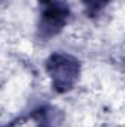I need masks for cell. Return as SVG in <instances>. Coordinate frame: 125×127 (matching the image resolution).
<instances>
[{"instance_id":"obj_2","label":"cell","mask_w":125,"mask_h":127,"mask_svg":"<svg viewBox=\"0 0 125 127\" xmlns=\"http://www.w3.org/2000/svg\"><path fill=\"white\" fill-rule=\"evenodd\" d=\"M71 19V9L63 0H38L37 37L41 41L59 35Z\"/></svg>"},{"instance_id":"obj_3","label":"cell","mask_w":125,"mask_h":127,"mask_svg":"<svg viewBox=\"0 0 125 127\" xmlns=\"http://www.w3.org/2000/svg\"><path fill=\"white\" fill-rule=\"evenodd\" d=\"M112 0H83V6H84V12L87 15V18H97L100 16V13L109 6Z\"/></svg>"},{"instance_id":"obj_1","label":"cell","mask_w":125,"mask_h":127,"mask_svg":"<svg viewBox=\"0 0 125 127\" xmlns=\"http://www.w3.org/2000/svg\"><path fill=\"white\" fill-rule=\"evenodd\" d=\"M44 68L50 78L52 89L59 95L71 92L78 83L81 74L80 59L63 52L52 53L46 59Z\"/></svg>"}]
</instances>
